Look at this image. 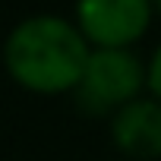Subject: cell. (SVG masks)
I'll return each instance as SVG.
<instances>
[{"mask_svg": "<svg viewBox=\"0 0 161 161\" xmlns=\"http://www.w3.org/2000/svg\"><path fill=\"white\" fill-rule=\"evenodd\" d=\"M92 44L63 16H32L19 22L3 44V66L13 82L35 95L73 92L89 63Z\"/></svg>", "mask_w": 161, "mask_h": 161, "instance_id": "obj_1", "label": "cell"}, {"mask_svg": "<svg viewBox=\"0 0 161 161\" xmlns=\"http://www.w3.org/2000/svg\"><path fill=\"white\" fill-rule=\"evenodd\" d=\"M152 0H79L76 25L92 47H133L152 22Z\"/></svg>", "mask_w": 161, "mask_h": 161, "instance_id": "obj_3", "label": "cell"}, {"mask_svg": "<svg viewBox=\"0 0 161 161\" xmlns=\"http://www.w3.org/2000/svg\"><path fill=\"white\" fill-rule=\"evenodd\" d=\"M152 3H155V10H158V13H161V0H152Z\"/></svg>", "mask_w": 161, "mask_h": 161, "instance_id": "obj_6", "label": "cell"}, {"mask_svg": "<svg viewBox=\"0 0 161 161\" xmlns=\"http://www.w3.org/2000/svg\"><path fill=\"white\" fill-rule=\"evenodd\" d=\"M145 89V63L130 47H92L73 89L76 108L92 117H114Z\"/></svg>", "mask_w": 161, "mask_h": 161, "instance_id": "obj_2", "label": "cell"}, {"mask_svg": "<svg viewBox=\"0 0 161 161\" xmlns=\"http://www.w3.org/2000/svg\"><path fill=\"white\" fill-rule=\"evenodd\" d=\"M111 139L130 161L161 158V101L133 98L111 117Z\"/></svg>", "mask_w": 161, "mask_h": 161, "instance_id": "obj_4", "label": "cell"}, {"mask_svg": "<svg viewBox=\"0 0 161 161\" xmlns=\"http://www.w3.org/2000/svg\"><path fill=\"white\" fill-rule=\"evenodd\" d=\"M123 161H130V158H123Z\"/></svg>", "mask_w": 161, "mask_h": 161, "instance_id": "obj_7", "label": "cell"}, {"mask_svg": "<svg viewBox=\"0 0 161 161\" xmlns=\"http://www.w3.org/2000/svg\"><path fill=\"white\" fill-rule=\"evenodd\" d=\"M145 89L152 92V98L161 101V44L155 47V54L145 63Z\"/></svg>", "mask_w": 161, "mask_h": 161, "instance_id": "obj_5", "label": "cell"}]
</instances>
